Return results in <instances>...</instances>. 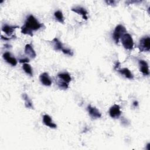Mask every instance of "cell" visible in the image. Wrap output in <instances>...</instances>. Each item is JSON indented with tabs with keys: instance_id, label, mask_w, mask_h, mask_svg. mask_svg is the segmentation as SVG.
Instances as JSON below:
<instances>
[{
	"instance_id": "2",
	"label": "cell",
	"mask_w": 150,
	"mask_h": 150,
	"mask_svg": "<svg viewBox=\"0 0 150 150\" xmlns=\"http://www.w3.org/2000/svg\"><path fill=\"white\" fill-rule=\"evenodd\" d=\"M126 33H127V30L125 26H124L122 25H117L115 27L112 34V38L115 42L116 43H118L120 39Z\"/></svg>"
},
{
	"instance_id": "4",
	"label": "cell",
	"mask_w": 150,
	"mask_h": 150,
	"mask_svg": "<svg viewBox=\"0 0 150 150\" xmlns=\"http://www.w3.org/2000/svg\"><path fill=\"white\" fill-rule=\"evenodd\" d=\"M139 49L140 52L147 51L148 52L150 49V38L148 36L142 38L139 42Z\"/></svg>"
},
{
	"instance_id": "8",
	"label": "cell",
	"mask_w": 150,
	"mask_h": 150,
	"mask_svg": "<svg viewBox=\"0 0 150 150\" xmlns=\"http://www.w3.org/2000/svg\"><path fill=\"white\" fill-rule=\"evenodd\" d=\"M39 79L40 82L46 86H50L52 84V80L48 75L47 73H42L40 75Z\"/></svg>"
},
{
	"instance_id": "16",
	"label": "cell",
	"mask_w": 150,
	"mask_h": 150,
	"mask_svg": "<svg viewBox=\"0 0 150 150\" xmlns=\"http://www.w3.org/2000/svg\"><path fill=\"white\" fill-rule=\"evenodd\" d=\"M52 44L53 48L55 50H62L63 48L61 42L57 38H54L52 40Z\"/></svg>"
},
{
	"instance_id": "15",
	"label": "cell",
	"mask_w": 150,
	"mask_h": 150,
	"mask_svg": "<svg viewBox=\"0 0 150 150\" xmlns=\"http://www.w3.org/2000/svg\"><path fill=\"white\" fill-rule=\"evenodd\" d=\"M118 72L124 76L127 79H133L132 74L131 73L130 70L127 68H123L122 69L118 70Z\"/></svg>"
},
{
	"instance_id": "18",
	"label": "cell",
	"mask_w": 150,
	"mask_h": 150,
	"mask_svg": "<svg viewBox=\"0 0 150 150\" xmlns=\"http://www.w3.org/2000/svg\"><path fill=\"white\" fill-rule=\"evenodd\" d=\"M54 17L56 18V19L62 23H64V16H63V15L62 13V12L60 11H57L54 12Z\"/></svg>"
},
{
	"instance_id": "17",
	"label": "cell",
	"mask_w": 150,
	"mask_h": 150,
	"mask_svg": "<svg viewBox=\"0 0 150 150\" xmlns=\"http://www.w3.org/2000/svg\"><path fill=\"white\" fill-rule=\"evenodd\" d=\"M22 96H23V100H25V107L26 108H33V107L32 102L30 100V99L29 98V97H28V96L26 93H24V94H23Z\"/></svg>"
},
{
	"instance_id": "7",
	"label": "cell",
	"mask_w": 150,
	"mask_h": 150,
	"mask_svg": "<svg viewBox=\"0 0 150 150\" xmlns=\"http://www.w3.org/2000/svg\"><path fill=\"white\" fill-rule=\"evenodd\" d=\"M71 11L79 14L81 15L83 17V19L87 20V11L85 8L83 7L80 6H77L75 7H73L71 8Z\"/></svg>"
},
{
	"instance_id": "5",
	"label": "cell",
	"mask_w": 150,
	"mask_h": 150,
	"mask_svg": "<svg viewBox=\"0 0 150 150\" xmlns=\"http://www.w3.org/2000/svg\"><path fill=\"white\" fill-rule=\"evenodd\" d=\"M109 114L111 117L113 118H118L121 115V111L120 110V107L117 104L113 105L109 110Z\"/></svg>"
},
{
	"instance_id": "14",
	"label": "cell",
	"mask_w": 150,
	"mask_h": 150,
	"mask_svg": "<svg viewBox=\"0 0 150 150\" xmlns=\"http://www.w3.org/2000/svg\"><path fill=\"white\" fill-rule=\"evenodd\" d=\"M19 28L18 26H9V25H4L2 28V30L5 32L8 35H11V34L13 32L14 30L16 28Z\"/></svg>"
},
{
	"instance_id": "19",
	"label": "cell",
	"mask_w": 150,
	"mask_h": 150,
	"mask_svg": "<svg viewBox=\"0 0 150 150\" xmlns=\"http://www.w3.org/2000/svg\"><path fill=\"white\" fill-rule=\"evenodd\" d=\"M22 68L26 73H27L28 74L30 75L31 76H32V74H33L32 69L30 64H29L28 63H23Z\"/></svg>"
},
{
	"instance_id": "24",
	"label": "cell",
	"mask_w": 150,
	"mask_h": 150,
	"mask_svg": "<svg viewBox=\"0 0 150 150\" xmlns=\"http://www.w3.org/2000/svg\"><path fill=\"white\" fill-rule=\"evenodd\" d=\"M149 145H150V144H149V143H148V144H147V149H148V150H149V149H150V148H149Z\"/></svg>"
},
{
	"instance_id": "6",
	"label": "cell",
	"mask_w": 150,
	"mask_h": 150,
	"mask_svg": "<svg viewBox=\"0 0 150 150\" xmlns=\"http://www.w3.org/2000/svg\"><path fill=\"white\" fill-rule=\"evenodd\" d=\"M87 111H88V114L90 115V117L93 119L99 118L101 117V114L98 111V110L97 109L96 107L91 106V105H88Z\"/></svg>"
},
{
	"instance_id": "3",
	"label": "cell",
	"mask_w": 150,
	"mask_h": 150,
	"mask_svg": "<svg viewBox=\"0 0 150 150\" xmlns=\"http://www.w3.org/2000/svg\"><path fill=\"white\" fill-rule=\"evenodd\" d=\"M121 43L127 50H132L134 47V41L132 36L129 33H125L121 38Z\"/></svg>"
},
{
	"instance_id": "20",
	"label": "cell",
	"mask_w": 150,
	"mask_h": 150,
	"mask_svg": "<svg viewBox=\"0 0 150 150\" xmlns=\"http://www.w3.org/2000/svg\"><path fill=\"white\" fill-rule=\"evenodd\" d=\"M62 51L63 52V53H64L66 54H68L69 56H72L73 54V52L71 50H70L69 49H67V48H64L63 47L62 49Z\"/></svg>"
},
{
	"instance_id": "12",
	"label": "cell",
	"mask_w": 150,
	"mask_h": 150,
	"mask_svg": "<svg viewBox=\"0 0 150 150\" xmlns=\"http://www.w3.org/2000/svg\"><path fill=\"white\" fill-rule=\"evenodd\" d=\"M25 54L29 56L30 57L34 59L36 57V52L35 51V50L33 49V47L32 46V45L30 44H27L25 47Z\"/></svg>"
},
{
	"instance_id": "1",
	"label": "cell",
	"mask_w": 150,
	"mask_h": 150,
	"mask_svg": "<svg viewBox=\"0 0 150 150\" xmlns=\"http://www.w3.org/2000/svg\"><path fill=\"white\" fill-rule=\"evenodd\" d=\"M42 26V25L33 15H29L27 18L25 25L21 28V32L23 34H26L32 36V31L38 30Z\"/></svg>"
},
{
	"instance_id": "10",
	"label": "cell",
	"mask_w": 150,
	"mask_h": 150,
	"mask_svg": "<svg viewBox=\"0 0 150 150\" xmlns=\"http://www.w3.org/2000/svg\"><path fill=\"white\" fill-rule=\"evenodd\" d=\"M3 58L4 59V60H6V62L11 64L13 66H16L17 64L16 59L14 57L11 56V54L9 52H7L4 53L3 54Z\"/></svg>"
},
{
	"instance_id": "21",
	"label": "cell",
	"mask_w": 150,
	"mask_h": 150,
	"mask_svg": "<svg viewBox=\"0 0 150 150\" xmlns=\"http://www.w3.org/2000/svg\"><path fill=\"white\" fill-rule=\"evenodd\" d=\"M29 62V59L28 58H25V59H20L19 60V62L20 63H26V62Z\"/></svg>"
},
{
	"instance_id": "22",
	"label": "cell",
	"mask_w": 150,
	"mask_h": 150,
	"mask_svg": "<svg viewBox=\"0 0 150 150\" xmlns=\"http://www.w3.org/2000/svg\"><path fill=\"white\" fill-rule=\"evenodd\" d=\"M105 2L107 4H108V5H113L114 4V3H115V1H105Z\"/></svg>"
},
{
	"instance_id": "11",
	"label": "cell",
	"mask_w": 150,
	"mask_h": 150,
	"mask_svg": "<svg viewBox=\"0 0 150 150\" xmlns=\"http://www.w3.org/2000/svg\"><path fill=\"white\" fill-rule=\"evenodd\" d=\"M139 64L140 67V71L144 75H149V67L147 62L144 60H139Z\"/></svg>"
},
{
	"instance_id": "9",
	"label": "cell",
	"mask_w": 150,
	"mask_h": 150,
	"mask_svg": "<svg viewBox=\"0 0 150 150\" xmlns=\"http://www.w3.org/2000/svg\"><path fill=\"white\" fill-rule=\"evenodd\" d=\"M43 122L45 125H46L51 128H56L57 127L56 124H54V122H53L51 117L47 114H45L43 115Z\"/></svg>"
},
{
	"instance_id": "13",
	"label": "cell",
	"mask_w": 150,
	"mask_h": 150,
	"mask_svg": "<svg viewBox=\"0 0 150 150\" xmlns=\"http://www.w3.org/2000/svg\"><path fill=\"white\" fill-rule=\"evenodd\" d=\"M57 77L59 79V81L63 83H66L67 84H69V83L71 80V78L70 74L66 72L59 73L57 74Z\"/></svg>"
},
{
	"instance_id": "23",
	"label": "cell",
	"mask_w": 150,
	"mask_h": 150,
	"mask_svg": "<svg viewBox=\"0 0 150 150\" xmlns=\"http://www.w3.org/2000/svg\"><path fill=\"white\" fill-rule=\"evenodd\" d=\"M133 104L134 105V106H137L138 105V102L137 101H134Z\"/></svg>"
}]
</instances>
